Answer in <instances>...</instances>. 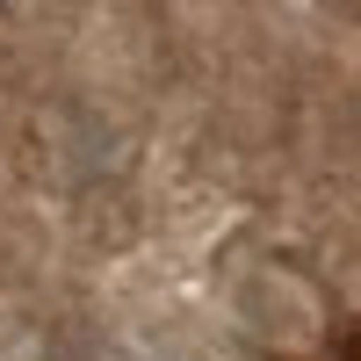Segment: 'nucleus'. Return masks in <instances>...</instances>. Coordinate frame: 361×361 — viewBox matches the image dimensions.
<instances>
[{"mask_svg": "<svg viewBox=\"0 0 361 361\" xmlns=\"http://www.w3.org/2000/svg\"><path fill=\"white\" fill-rule=\"evenodd\" d=\"M354 361H361V340H354Z\"/></svg>", "mask_w": 361, "mask_h": 361, "instance_id": "f257e3e1", "label": "nucleus"}]
</instances>
